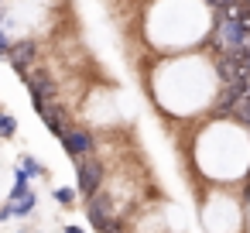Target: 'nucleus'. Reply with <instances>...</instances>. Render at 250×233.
Masks as SVG:
<instances>
[{
  "mask_svg": "<svg viewBox=\"0 0 250 233\" xmlns=\"http://www.w3.org/2000/svg\"><path fill=\"white\" fill-rule=\"evenodd\" d=\"M55 199H59L62 206H72V202H76V189H55Z\"/></svg>",
  "mask_w": 250,
  "mask_h": 233,
  "instance_id": "9d476101",
  "label": "nucleus"
},
{
  "mask_svg": "<svg viewBox=\"0 0 250 233\" xmlns=\"http://www.w3.org/2000/svg\"><path fill=\"white\" fill-rule=\"evenodd\" d=\"M21 168H24L31 178H42V175H48V171H45V165H42L38 158H31V154H21Z\"/></svg>",
  "mask_w": 250,
  "mask_h": 233,
  "instance_id": "1a4fd4ad",
  "label": "nucleus"
},
{
  "mask_svg": "<svg viewBox=\"0 0 250 233\" xmlns=\"http://www.w3.org/2000/svg\"><path fill=\"white\" fill-rule=\"evenodd\" d=\"M76 189H79V195H86V199H93L96 192H100V185H103V165L96 161V158H79L76 161Z\"/></svg>",
  "mask_w": 250,
  "mask_h": 233,
  "instance_id": "f257e3e1",
  "label": "nucleus"
},
{
  "mask_svg": "<svg viewBox=\"0 0 250 233\" xmlns=\"http://www.w3.org/2000/svg\"><path fill=\"white\" fill-rule=\"evenodd\" d=\"M31 192V175L18 165V171H14V185H11V195H7V202H18V199H24Z\"/></svg>",
  "mask_w": 250,
  "mask_h": 233,
  "instance_id": "423d86ee",
  "label": "nucleus"
},
{
  "mask_svg": "<svg viewBox=\"0 0 250 233\" xmlns=\"http://www.w3.org/2000/svg\"><path fill=\"white\" fill-rule=\"evenodd\" d=\"M35 206H38V195H35V192H28L24 199L11 202V212H14V219H28V216L35 212Z\"/></svg>",
  "mask_w": 250,
  "mask_h": 233,
  "instance_id": "0eeeda50",
  "label": "nucleus"
},
{
  "mask_svg": "<svg viewBox=\"0 0 250 233\" xmlns=\"http://www.w3.org/2000/svg\"><path fill=\"white\" fill-rule=\"evenodd\" d=\"M62 148L69 151V158L72 161H79V158H93V137L83 130V127H69V134L62 137Z\"/></svg>",
  "mask_w": 250,
  "mask_h": 233,
  "instance_id": "f03ea898",
  "label": "nucleus"
},
{
  "mask_svg": "<svg viewBox=\"0 0 250 233\" xmlns=\"http://www.w3.org/2000/svg\"><path fill=\"white\" fill-rule=\"evenodd\" d=\"M86 212H89V223H93V226H96L100 233H110V230L117 226V223H113V216H110V209H106V206H103V202H100L96 195H93V199L86 202Z\"/></svg>",
  "mask_w": 250,
  "mask_h": 233,
  "instance_id": "39448f33",
  "label": "nucleus"
},
{
  "mask_svg": "<svg viewBox=\"0 0 250 233\" xmlns=\"http://www.w3.org/2000/svg\"><path fill=\"white\" fill-rule=\"evenodd\" d=\"M62 233H86V230H83V226H79V223H69V226H65V230H62Z\"/></svg>",
  "mask_w": 250,
  "mask_h": 233,
  "instance_id": "f8f14e48",
  "label": "nucleus"
},
{
  "mask_svg": "<svg viewBox=\"0 0 250 233\" xmlns=\"http://www.w3.org/2000/svg\"><path fill=\"white\" fill-rule=\"evenodd\" d=\"M35 52H38V48H35V42H14V48H11V59H7V62L14 65V72H18V76H21L24 69H31V62H35Z\"/></svg>",
  "mask_w": 250,
  "mask_h": 233,
  "instance_id": "20e7f679",
  "label": "nucleus"
},
{
  "mask_svg": "<svg viewBox=\"0 0 250 233\" xmlns=\"http://www.w3.org/2000/svg\"><path fill=\"white\" fill-rule=\"evenodd\" d=\"M21 79H24V86L31 89V96H42V100H52L55 103V83L48 79V72H31V69H24L21 72Z\"/></svg>",
  "mask_w": 250,
  "mask_h": 233,
  "instance_id": "7ed1b4c3",
  "label": "nucleus"
},
{
  "mask_svg": "<svg viewBox=\"0 0 250 233\" xmlns=\"http://www.w3.org/2000/svg\"><path fill=\"white\" fill-rule=\"evenodd\" d=\"M14 134H18V120H14L11 113L0 110V141H11Z\"/></svg>",
  "mask_w": 250,
  "mask_h": 233,
  "instance_id": "6e6552de",
  "label": "nucleus"
},
{
  "mask_svg": "<svg viewBox=\"0 0 250 233\" xmlns=\"http://www.w3.org/2000/svg\"><path fill=\"white\" fill-rule=\"evenodd\" d=\"M0 219H14V212H11V202H4V206H0Z\"/></svg>",
  "mask_w": 250,
  "mask_h": 233,
  "instance_id": "9b49d317",
  "label": "nucleus"
}]
</instances>
